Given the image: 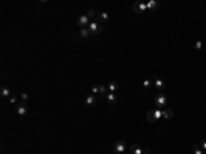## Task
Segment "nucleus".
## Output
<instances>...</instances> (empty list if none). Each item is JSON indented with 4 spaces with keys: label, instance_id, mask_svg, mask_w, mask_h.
Segmentation results:
<instances>
[{
    "label": "nucleus",
    "instance_id": "obj_5",
    "mask_svg": "<svg viewBox=\"0 0 206 154\" xmlns=\"http://www.w3.org/2000/svg\"><path fill=\"white\" fill-rule=\"evenodd\" d=\"M28 110H29V107H28V105H26L25 102H19L18 105H17V114L18 116H25L26 113H28Z\"/></svg>",
    "mask_w": 206,
    "mask_h": 154
},
{
    "label": "nucleus",
    "instance_id": "obj_24",
    "mask_svg": "<svg viewBox=\"0 0 206 154\" xmlns=\"http://www.w3.org/2000/svg\"><path fill=\"white\" fill-rule=\"evenodd\" d=\"M29 100V94H26V92H24V94H21V102H28Z\"/></svg>",
    "mask_w": 206,
    "mask_h": 154
},
{
    "label": "nucleus",
    "instance_id": "obj_11",
    "mask_svg": "<svg viewBox=\"0 0 206 154\" xmlns=\"http://www.w3.org/2000/svg\"><path fill=\"white\" fill-rule=\"evenodd\" d=\"M146 4H147V10H151V11H155L157 8L159 7V3H158L157 0H150V1H147Z\"/></svg>",
    "mask_w": 206,
    "mask_h": 154
},
{
    "label": "nucleus",
    "instance_id": "obj_12",
    "mask_svg": "<svg viewBox=\"0 0 206 154\" xmlns=\"http://www.w3.org/2000/svg\"><path fill=\"white\" fill-rule=\"evenodd\" d=\"M107 90H109V92L117 94V91H118V84H117L115 81H110V83L107 84Z\"/></svg>",
    "mask_w": 206,
    "mask_h": 154
},
{
    "label": "nucleus",
    "instance_id": "obj_27",
    "mask_svg": "<svg viewBox=\"0 0 206 154\" xmlns=\"http://www.w3.org/2000/svg\"><path fill=\"white\" fill-rule=\"evenodd\" d=\"M8 100H10V103H17V100H18V99H17L15 95H11V96L8 98Z\"/></svg>",
    "mask_w": 206,
    "mask_h": 154
},
{
    "label": "nucleus",
    "instance_id": "obj_26",
    "mask_svg": "<svg viewBox=\"0 0 206 154\" xmlns=\"http://www.w3.org/2000/svg\"><path fill=\"white\" fill-rule=\"evenodd\" d=\"M199 146H201V149H202L203 151H206V139H202V140H201Z\"/></svg>",
    "mask_w": 206,
    "mask_h": 154
},
{
    "label": "nucleus",
    "instance_id": "obj_19",
    "mask_svg": "<svg viewBox=\"0 0 206 154\" xmlns=\"http://www.w3.org/2000/svg\"><path fill=\"white\" fill-rule=\"evenodd\" d=\"M142 85H143V88H150L151 85H154V81L150 80V79H147V80H144L143 83H142Z\"/></svg>",
    "mask_w": 206,
    "mask_h": 154
},
{
    "label": "nucleus",
    "instance_id": "obj_3",
    "mask_svg": "<svg viewBox=\"0 0 206 154\" xmlns=\"http://www.w3.org/2000/svg\"><path fill=\"white\" fill-rule=\"evenodd\" d=\"M125 150H126V143H125L124 140L114 142V145H113V151H114V153L121 154V153H124Z\"/></svg>",
    "mask_w": 206,
    "mask_h": 154
},
{
    "label": "nucleus",
    "instance_id": "obj_18",
    "mask_svg": "<svg viewBox=\"0 0 206 154\" xmlns=\"http://www.w3.org/2000/svg\"><path fill=\"white\" fill-rule=\"evenodd\" d=\"M192 149H194V154H205V151L201 149L199 143H195V145L192 146Z\"/></svg>",
    "mask_w": 206,
    "mask_h": 154
},
{
    "label": "nucleus",
    "instance_id": "obj_6",
    "mask_svg": "<svg viewBox=\"0 0 206 154\" xmlns=\"http://www.w3.org/2000/svg\"><path fill=\"white\" fill-rule=\"evenodd\" d=\"M89 22H91V19L88 18L87 15L84 14V15H81L80 18L77 19V25L80 26V28H88V25H89Z\"/></svg>",
    "mask_w": 206,
    "mask_h": 154
},
{
    "label": "nucleus",
    "instance_id": "obj_23",
    "mask_svg": "<svg viewBox=\"0 0 206 154\" xmlns=\"http://www.w3.org/2000/svg\"><path fill=\"white\" fill-rule=\"evenodd\" d=\"M109 92V90H107V87L106 85H100V91H99V94L102 95V96H105L106 94Z\"/></svg>",
    "mask_w": 206,
    "mask_h": 154
},
{
    "label": "nucleus",
    "instance_id": "obj_22",
    "mask_svg": "<svg viewBox=\"0 0 206 154\" xmlns=\"http://www.w3.org/2000/svg\"><path fill=\"white\" fill-rule=\"evenodd\" d=\"M153 113H154V117L157 118V121L162 117V110L161 109H155V110H153Z\"/></svg>",
    "mask_w": 206,
    "mask_h": 154
},
{
    "label": "nucleus",
    "instance_id": "obj_8",
    "mask_svg": "<svg viewBox=\"0 0 206 154\" xmlns=\"http://www.w3.org/2000/svg\"><path fill=\"white\" fill-rule=\"evenodd\" d=\"M103 98L107 100V103H110V105H114L115 102H117V94H113V92H107Z\"/></svg>",
    "mask_w": 206,
    "mask_h": 154
},
{
    "label": "nucleus",
    "instance_id": "obj_9",
    "mask_svg": "<svg viewBox=\"0 0 206 154\" xmlns=\"http://www.w3.org/2000/svg\"><path fill=\"white\" fill-rule=\"evenodd\" d=\"M175 117V111L172 110V109H163L162 110V118L165 120H170V118Z\"/></svg>",
    "mask_w": 206,
    "mask_h": 154
},
{
    "label": "nucleus",
    "instance_id": "obj_7",
    "mask_svg": "<svg viewBox=\"0 0 206 154\" xmlns=\"http://www.w3.org/2000/svg\"><path fill=\"white\" fill-rule=\"evenodd\" d=\"M154 85H155L157 90H159V91H162L163 88H165V81L162 79H159L158 76H154Z\"/></svg>",
    "mask_w": 206,
    "mask_h": 154
},
{
    "label": "nucleus",
    "instance_id": "obj_4",
    "mask_svg": "<svg viewBox=\"0 0 206 154\" xmlns=\"http://www.w3.org/2000/svg\"><path fill=\"white\" fill-rule=\"evenodd\" d=\"M132 11L133 12H144L147 11V4L144 1H135L132 6Z\"/></svg>",
    "mask_w": 206,
    "mask_h": 154
},
{
    "label": "nucleus",
    "instance_id": "obj_14",
    "mask_svg": "<svg viewBox=\"0 0 206 154\" xmlns=\"http://www.w3.org/2000/svg\"><path fill=\"white\" fill-rule=\"evenodd\" d=\"M107 19H109V14H107V12H100V14L96 15L95 21H98V22H105V21H107Z\"/></svg>",
    "mask_w": 206,
    "mask_h": 154
},
{
    "label": "nucleus",
    "instance_id": "obj_2",
    "mask_svg": "<svg viewBox=\"0 0 206 154\" xmlns=\"http://www.w3.org/2000/svg\"><path fill=\"white\" fill-rule=\"evenodd\" d=\"M154 103H155L157 109H161V110H163V109H165V106H166V103H168V99H166V96H165L163 94H157Z\"/></svg>",
    "mask_w": 206,
    "mask_h": 154
},
{
    "label": "nucleus",
    "instance_id": "obj_15",
    "mask_svg": "<svg viewBox=\"0 0 206 154\" xmlns=\"http://www.w3.org/2000/svg\"><path fill=\"white\" fill-rule=\"evenodd\" d=\"M96 102V96L95 95H89V96H87V98L84 99V103L87 106H92Z\"/></svg>",
    "mask_w": 206,
    "mask_h": 154
},
{
    "label": "nucleus",
    "instance_id": "obj_25",
    "mask_svg": "<svg viewBox=\"0 0 206 154\" xmlns=\"http://www.w3.org/2000/svg\"><path fill=\"white\" fill-rule=\"evenodd\" d=\"M201 48H202V41H201V40H197V41H195V44H194V50L199 51Z\"/></svg>",
    "mask_w": 206,
    "mask_h": 154
},
{
    "label": "nucleus",
    "instance_id": "obj_13",
    "mask_svg": "<svg viewBox=\"0 0 206 154\" xmlns=\"http://www.w3.org/2000/svg\"><path fill=\"white\" fill-rule=\"evenodd\" d=\"M129 151L132 154H143V149L140 147L137 143H135V145H132L131 147H129Z\"/></svg>",
    "mask_w": 206,
    "mask_h": 154
},
{
    "label": "nucleus",
    "instance_id": "obj_21",
    "mask_svg": "<svg viewBox=\"0 0 206 154\" xmlns=\"http://www.w3.org/2000/svg\"><path fill=\"white\" fill-rule=\"evenodd\" d=\"M85 15H87L88 18L91 19V21H94V18H96V15H95V10L94 8H91V10H88L87 11V14H85Z\"/></svg>",
    "mask_w": 206,
    "mask_h": 154
},
{
    "label": "nucleus",
    "instance_id": "obj_1",
    "mask_svg": "<svg viewBox=\"0 0 206 154\" xmlns=\"http://www.w3.org/2000/svg\"><path fill=\"white\" fill-rule=\"evenodd\" d=\"M88 31L91 32V35H99L103 32V25L99 24L98 21H91L89 25H88Z\"/></svg>",
    "mask_w": 206,
    "mask_h": 154
},
{
    "label": "nucleus",
    "instance_id": "obj_16",
    "mask_svg": "<svg viewBox=\"0 0 206 154\" xmlns=\"http://www.w3.org/2000/svg\"><path fill=\"white\" fill-rule=\"evenodd\" d=\"M146 120H147L149 123H157V118L154 117V113H153V110L147 111V114H146Z\"/></svg>",
    "mask_w": 206,
    "mask_h": 154
},
{
    "label": "nucleus",
    "instance_id": "obj_10",
    "mask_svg": "<svg viewBox=\"0 0 206 154\" xmlns=\"http://www.w3.org/2000/svg\"><path fill=\"white\" fill-rule=\"evenodd\" d=\"M0 95H1L3 98H10L13 94H11L10 88H8L7 85H1V88H0Z\"/></svg>",
    "mask_w": 206,
    "mask_h": 154
},
{
    "label": "nucleus",
    "instance_id": "obj_28",
    "mask_svg": "<svg viewBox=\"0 0 206 154\" xmlns=\"http://www.w3.org/2000/svg\"><path fill=\"white\" fill-rule=\"evenodd\" d=\"M143 154H150V149H149V147L143 149Z\"/></svg>",
    "mask_w": 206,
    "mask_h": 154
},
{
    "label": "nucleus",
    "instance_id": "obj_17",
    "mask_svg": "<svg viewBox=\"0 0 206 154\" xmlns=\"http://www.w3.org/2000/svg\"><path fill=\"white\" fill-rule=\"evenodd\" d=\"M91 35V32L88 31V28H81V31H80V37L81 39H88Z\"/></svg>",
    "mask_w": 206,
    "mask_h": 154
},
{
    "label": "nucleus",
    "instance_id": "obj_20",
    "mask_svg": "<svg viewBox=\"0 0 206 154\" xmlns=\"http://www.w3.org/2000/svg\"><path fill=\"white\" fill-rule=\"evenodd\" d=\"M91 91H92V95H96V94H99V91H100V84H94V85L91 87Z\"/></svg>",
    "mask_w": 206,
    "mask_h": 154
}]
</instances>
